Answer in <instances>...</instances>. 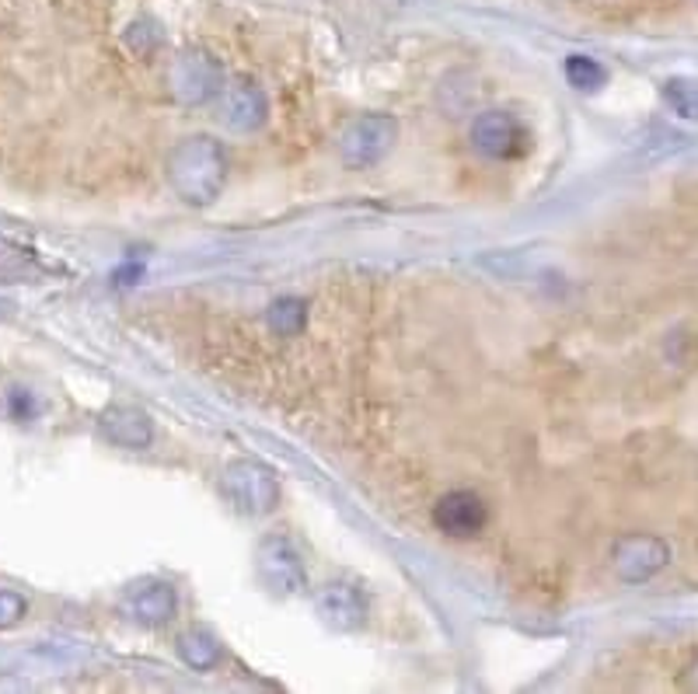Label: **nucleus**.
<instances>
[{"instance_id": "obj_1", "label": "nucleus", "mask_w": 698, "mask_h": 694, "mask_svg": "<svg viewBox=\"0 0 698 694\" xmlns=\"http://www.w3.org/2000/svg\"><path fill=\"white\" fill-rule=\"evenodd\" d=\"M171 186L186 195L189 203L217 200L224 182V154L213 140H186L168 161Z\"/></svg>"}, {"instance_id": "obj_6", "label": "nucleus", "mask_w": 698, "mask_h": 694, "mask_svg": "<svg viewBox=\"0 0 698 694\" xmlns=\"http://www.w3.org/2000/svg\"><path fill=\"white\" fill-rule=\"evenodd\" d=\"M224 486H227L230 503H235L238 510H245V513H265V510L276 503L273 475L265 471V468H259V465H235V468H227Z\"/></svg>"}, {"instance_id": "obj_3", "label": "nucleus", "mask_w": 698, "mask_h": 694, "mask_svg": "<svg viewBox=\"0 0 698 694\" xmlns=\"http://www.w3.org/2000/svg\"><path fill=\"white\" fill-rule=\"evenodd\" d=\"M475 147L493 161H513L528 151V130L510 112H486L472 127Z\"/></svg>"}, {"instance_id": "obj_10", "label": "nucleus", "mask_w": 698, "mask_h": 694, "mask_svg": "<svg viewBox=\"0 0 698 694\" xmlns=\"http://www.w3.org/2000/svg\"><path fill=\"white\" fill-rule=\"evenodd\" d=\"M102 430L109 433V440H116L119 447H147L151 443V422L137 408H113L109 416L102 419Z\"/></svg>"}, {"instance_id": "obj_2", "label": "nucleus", "mask_w": 698, "mask_h": 694, "mask_svg": "<svg viewBox=\"0 0 698 694\" xmlns=\"http://www.w3.org/2000/svg\"><path fill=\"white\" fill-rule=\"evenodd\" d=\"M256 565H259V576L262 583L270 586V590L276 594H297L304 586V559L300 551L291 538H270L262 541L259 555H256Z\"/></svg>"}, {"instance_id": "obj_4", "label": "nucleus", "mask_w": 698, "mask_h": 694, "mask_svg": "<svg viewBox=\"0 0 698 694\" xmlns=\"http://www.w3.org/2000/svg\"><path fill=\"white\" fill-rule=\"evenodd\" d=\"M391 144H395V122L385 116H364L356 119L343 136V157L346 165L367 168V165H378Z\"/></svg>"}, {"instance_id": "obj_7", "label": "nucleus", "mask_w": 698, "mask_h": 694, "mask_svg": "<svg viewBox=\"0 0 698 694\" xmlns=\"http://www.w3.org/2000/svg\"><path fill=\"white\" fill-rule=\"evenodd\" d=\"M664 565H667V545L656 538H642V534H636V538H625L615 548V569L622 573V579H629V583L650 579Z\"/></svg>"}, {"instance_id": "obj_14", "label": "nucleus", "mask_w": 698, "mask_h": 694, "mask_svg": "<svg viewBox=\"0 0 698 694\" xmlns=\"http://www.w3.org/2000/svg\"><path fill=\"white\" fill-rule=\"evenodd\" d=\"M35 273V262L28 252H17L11 244H0V283H11V279H25Z\"/></svg>"}, {"instance_id": "obj_9", "label": "nucleus", "mask_w": 698, "mask_h": 694, "mask_svg": "<svg viewBox=\"0 0 698 694\" xmlns=\"http://www.w3.org/2000/svg\"><path fill=\"white\" fill-rule=\"evenodd\" d=\"M127 611L140 621V625H157V621H168L175 614V590L168 583H137L127 594Z\"/></svg>"}, {"instance_id": "obj_16", "label": "nucleus", "mask_w": 698, "mask_h": 694, "mask_svg": "<svg viewBox=\"0 0 698 694\" xmlns=\"http://www.w3.org/2000/svg\"><path fill=\"white\" fill-rule=\"evenodd\" d=\"M270 322H273V328L280 335H294L304 325V308L297 304V300H280V304L273 308V314H270Z\"/></svg>"}, {"instance_id": "obj_8", "label": "nucleus", "mask_w": 698, "mask_h": 694, "mask_svg": "<svg viewBox=\"0 0 698 694\" xmlns=\"http://www.w3.org/2000/svg\"><path fill=\"white\" fill-rule=\"evenodd\" d=\"M318 611H321V618H326L332 629H356L367 618V600H364V594L356 590L353 583L335 579L329 586H321Z\"/></svg>"}, {"instance_id": "obj_5", "label": "nucleus", "mask_w": 698, "mask_h": 694, "mask_svg": "<svg viewBox=\"0 0 698 694\" xmlns=\"http://www.w3.org/2000/svg\"><path fill=\"white\" fill-rule=\"evenodd\" d=\"M434 520H437V527L447 534V538H472V534H478L482 527H486L489 510H486V503H482L475 492L454 489V492H447L443 500L437 503Z\"/></svg>"}, {"instance_id": "obj_17", "label": "nucleus", "mask_w": 698, "mask_h": 694, "mask_svg": "<svg viewBox=\"0 0 698 694\" xmlns=\"http://www.w3.org/2000/svg\"><path fill=\"white\" fill-rule=\"evenodd\" d=\"M22 611H25L22 597H17V594H11V590H0V629H4V625H11V621H17V618H22Z\"/></svg>"}, {"instance_id": "obj_11", "label": "nucleus", "mask_w": 698, "mask_h": 694, "mask_svg": "<svg viewBox=\"0 0 698 694\" xmlns=\"http://www.w3.org/2000/svg\"><path fill=\"white\" fill-rule=\"evenodd\" d=\"M224 112H227V122L235 130H248V127H256V122H262L265 98L256 92L252 84H235L224 95Z\"/></svg>"}, {"instance_id": "obj_12", "label": "nucleus", "mask_w": 698, "mask_h": 694, "mask_svg": "<svg viewBox=\"0 0 698 694\" xmlns=\"http://www.w3.org/2000/svg\"><path fill=\"white\" fill-rule=\"evenodd\" d=\"M566 77H569L572 87H583V92H594V87H601L607 81L604 67L598 60H590V57H569Z\"/></svg>"}, {"instance_id": "obj_15", "label": "nucleus", "mask_w": 698, "mask_h": 694, "mask_svg": "<svg viewBox=\"0 0 698 694\" xmlns=\"http://www.w3.org/2000/svg\"><path fill=\"white\" fill-rule=\"evenodd\" d=\"M182 656L192 663V667H210L213 660H217V643L206 635H186L182 638Z\"/></svg>"}, {"instance_id": "obj_18", "label": "nucleus", "mask_w": 698, "mask_h": 694, "mask_svg": "<svg viewBox=\"0 0 698 694\" xmlns=\"http://www.w3.org/2000/svg\"><path fill=\"white\" fill-rule=\"evenodd\" d=\"M0 311H4V304H0Z\"/></svg>"}, {"instance_id": "obj_13", "label": "nucleus", "mask_w": 698, "mask_h": 694, "mask_svg": "<svg viewBox=\"0 0 698 694\" xmlns=\"http://www.w3.org/2000/svg\"><path fill=\"white\" fill-rule=\"evenodd\" d=\"M667 101L677 116L698 119V81H671L667 84Z\"/></svg>"}]
</instances>
